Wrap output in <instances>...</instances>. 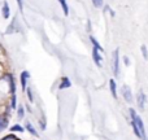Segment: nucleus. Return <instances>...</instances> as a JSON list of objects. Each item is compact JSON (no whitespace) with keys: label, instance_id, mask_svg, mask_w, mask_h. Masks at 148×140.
<instances>
[{"label":"nucleus","instance_id":"0eeeda50","mask_svg":"<svg viewBox=\"0 0 148 140\" xmlns=\"http://www.w3.org/2000/svg\"><path fill=\"white\" fill-rule=\"evenodd\" d=\"M7 79H8V83H9L10 94L14 95V94H16V83H14V78H13L12 74H8V75H7Z\"/></svg>","mask_w":148,"mask_h":140},{"label":"nucleus","instance_id":"5701e85b","mask_svg":"<svg viewBox=\"0 0 148 140\" xmlns=\"http://www.w3.org/2000/svg\"><path fill=\"white\" fill-rule=\"evenodd\" d=\"M123 62H125V65H127V66H129V64H130V61H129L127 57H123Z\"/></svg>","mask_w":148,"mask_h":140},{"label":"nucleus","instance_id":"412c9836","mask_svg":"<svg viewBox=\"0 0 148 140\" xmlns=\"http://www.w3.org/2000/svg\"><path fill=\"white\" fill-rule=\"evenodd\" d=\"M40 127H42V130H46V118L44 117H42V120H40Z\"/></svg>","mask_w":148,"mask_h":140},{"label":"nucleus","instance_id":"9b49d317","mask_svg":"<svg viewBox=\"0 0 148 140\" xmlns=\"http://www.w3.org/2000/svg\"><path fill=\"white\" fill-rule=\"evenodd\" d=\"M25 127H26V130H27V131H29V132H30V134H31V135H33V136H36V138H38V136H39L38 131H36V130H35V128H34V126H33V125H31V123H30V122H26Z\"/></svg>","mask_w":148,"mask_h":140},{"label":"nucleus","instance_id":"f8f14e48","mask_svg":"<svg viewBox=\"0 0 148 140\" xmlns=\"http://www.w3.org/2000/svg\"><path fill=\"white\" fill-rule=\"evenodd\" d=\"M1 10H3V17H4V18H9L10 12H9V5H8L7 1L3 3V9Z\"/></svg>","mask_w":148,"mask_h":140},{"label":"nucleus","instance_id":"ddd939ff","mask_svg":"<svg viewBox=\"0 0 148 140\" xmlns=\"http://www.w3.org/2000/svg\"><path fill=\"white\" fill-rule=\"evenodd\" d=\"M90 40H91V43L94 44V48H95V49H97V51H99V52H103V47L100 46L99 43H97V40H96V39H95L92 35L90 36Z\"/></svg>","mask_w":148,"mask_h":140},{"label":"nucleus","instance_id":"7ed1b4c3","mask_svg":"<svg viewBox=\"0 0 148 140\" xmlns=\"http://www.w3.org/2000/svg\"><path fill=\"white\" fill-rule=\"evenodd\" d=\"M146 101H147V96L142 89L138 91V95H136V102H138V108L140 110L146 109Z\"/></svg>","mask_w":148,"mask_h":140},{"label":"nucleus","instance_id":"f03ea898","mask_svg":"<svg viewBox=\"0 0 148 140\" xmlns=\"http://www.w3.org/2000/svg\"><path fill=\"white\" fill-rule=\"evenodd\" d=\"M120 51L116 49L113 52V73H114V76L120 75Z\"/></svg>","mask_w":148,"mask_h":140},{"label":"nucleus","instance_id":"20e7f679","mask_svg":"<svg viewBox=\"0 0 148 140\" xmlns=\"http://www.w3.org/2000/svg\"><path fill=\"white\" fill-rule=\"evenodd\" d=\"M121 92H122V96L123 99H125L126 102H131L133 101V92H131L130 87L129 86H122V88H121Z\"/></svg>","mask_w":148,"mask_h":140},{"label":"nucleus","instance_id":"dca6fc26","mask_svg":"<svg viewBox=\"0 0 148 140\" xmlns=\"http://www.w3.org/2000/svg\"><path fill=\"white\" fill-rule=\"evenodd\" d=\"M10 109H17V96L14 95H12V97H10Z\"/></svg>","mask_w":148,"mask_h":140},{"label":"nucleus","instance_id":"a211bd4d","mask_svg":"<svg viewBox=\"0 0 148 140\" xmlns=\"http://www.w3.org/2000/svg\"><path fill=\"white\" fill-rule=\"evenodd\" d=\"M25 92L27 94V99H29V101L33 102V101H34V96H33V91H31V87H29V86L26 87Z\"/></svg>","mask_w":148,"mask_h":140},{"label":"nucleus","instance_id":"4468645a","mask_svg":"<svg viewBox=\"0 0 148 140\" xmlns=\"http://www.w3.org/2000/svg\"><path fill=\"white\" fill-rule=\"evenodd\" d=\"M9 130L12 131V132H23V131H25V128H23L21 125H13Z\"/></svg>","mask_w":148,"mask_h":140},{"label":"nucleus","instance_id":"aec40b11","mask_svg":"<svg viewBox=\"0 0 148 140\" xmlns=\"http://www.w3.org/2000/svg\"><path fill=\"white\" fill-rule=\"evenodd\" d=\"M140 49H142V53H143V57L146 60H148V51H147V47L146 46H142L140 47Z\"/></svg>","mask_w":148,"mask_h":140},{"label":"nucleus","instance_id":"423d86ee","mask_svg":"<svg viewBox=\"0 0 148 140\" xmlns=\"http://www.w3.org/2000/svg\"><path fill=\"white\" fill-rule=\"evenodd\" d=\"M70 86H72V82H70V79L68 78V76H62V78L60 79V84H59V88L60 89L69 88Z\"/></svg>","mask_w":148,"mask_h":140},{"label":"nucleus","instance_id":"6ab92c4d","mask_svg":"<svg viewBox=\"0 0 148 140\" xmlns=\"http://www.w3.org/2000/svg\"><path fill=\"white\" fill-rule=\"evenodd\" d=\"M92 4H94L95 8H101L104 5V1L103 0H92Z\"/></svg>","mask_w":148,"mask_h":140},{"label":"nucleus","instance_id":"39448f33","mask_svg":"<svg viewBox=\"0 0 148 140\" xmlns=\"http://www.w3.org/2000/svg\"><path fill=\"white\" fill-rule=\"evenodd\" d=\"M30 78V73L29 71H22L20 75V79H21V87H22V91H25L26 87H27V81Z\"/></svg>","mask_w":148,"mask_h":140},{"label":"nucleus","instance_id":"1a4fd4ad","mask_svg":"<svg viewBox=\"0 0 148 140\" xmlns=\"http://www.w3.org/2000/svg\"><path fill=\"white\" fill-rule=\"evenodd\" d=\"M92 59H94V62L97 65V66H101V57L99 55V51L97 49H92Z\"/></svg>","mask_w":148,"mask_h":140},{"label":"nucleus","instance_id":"f257e3e1","mask_svg":"<svg viewBox=\"0 0 148 140\" xmlns=\"http://www.w3.org/2000/svg\"><path fill=\"white\" fill-rule=\"evenodd\" d=\"M130 115H131V121L136 125L139 132H140V139L147 140V134H146V128H144V123H143V121H142V118L136 114V112L133 109V108H130Z\"/></svg>","mask_w":148,"mask_h":140},{"label":"nucleus","instance_id":"2eb2a0df","mask_svg":"<svg viewBox=\"0 0 148 140\" xmlns=\"http://www.w3.org/2000/svg\"><path fill=\"white\" fill-rule=\"evenodd\" d=\"M60 4H61L62 7V10H64V14L68 16L69 14V8H68V4H66V0H59Z\"/></svg>","mask_w":148,"mask_h":140},{"label":"nucleus","instance_id":"f3484780","mask_svg":"<svg viewBox=\"0 0 148 140\" xmlns=\"http://www.w3.org/2000/svg\"><path fill=\"white\" fill-rule=\"evenodd\" d=\"M23 115H25V108H23L22 105H20V107L17 108V117L20 118V120H22Z\"/></svg>","mask_w":148,"mask_h":140},{"label":"nucleus","instance_id":"9d476101","mask_svg":"<svg viewBox=\"0 0 148 140\" xmlns=\"http://www.w3.org/2000/svg\"><path fill=\"white\" fill-rule=\"evenodd\" d=\"M7 127H8V118L5 114H3V115H0V132L4 131Z\"/></svg>","mask_w":148,"mask_h":140},{"label":"nucleus","instance_id":"6e6552de","mask_svg":"<svg viewBox=\"0 0 148 140\" xmlns=\"http://www.w3.org/2000/svg\"><path fill=\"white\" fill-rule=\"evenodd\" d=\"M109 89H110V94L114 99H117V84H116L114 79H109Z\"/></svg>","mask_w":148,"mask_h":140},{"label":"nucleus","instance_id":"4be33fe9","mask_svg":"<svg viewBox=\"0 0 148 140\" xmlns=\"http://www.w3.org/2000/svg\"><path fill=\"white\" fill-rule=\"evenodd\" d=\"M17 4H18V8H20V10L22 12L23 10V4H22V0H17Z\"/></svg>","mask_w":148,"mask_h":140}]
</instances>
